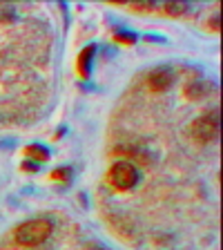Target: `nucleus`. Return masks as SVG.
Segmentation results:
<instances>
[{
	"instance_id": "f257e3e1",
	"label": "nucleus",
	"mask_w": 223,
	"mask_h": 250,
	"mask_svg": "<svg viewBox=\"0 0 223 250\" xmlns=\"http://www.w3.org/2000/svg\"><path fill=\"white\" fill-rule=\"evenodd\" d=\"M54 224L49 219L45 217H38V219H29L25 224H20L16 228V241L20 246H38L52 234Z\"/></svg>"
},
{
	"instance_id": "0eeeda50",
	"label": "nucleus",
	"mask_w": 223,
	"mask_h": 250,
	"mask_svg": "<svg viewBox=\"0 0 223 250\" xmlns=\"http://www.w3.org/2000/svg\"><path fill=\"white\" fill-rule=\"evenodd\" d=\"M27 152H29V154L31 156H36V159H41V161H45V159H47V152L45 150H41V147H34V146H29V147H27Z\"/></svg>"
},
{
	"instance_id": "6e6552de",
	"label": "nucleus",
	"mask_w": 223,
	"mask_h": 250,
	"mask_svg": "<svg viewBox=\"0 0 223 250\" xmlns=\"http://www.w3.org/2000/svg\"><path fill=\"white\" fill-rule=\"evenodd\" d=\"M210 27H212L214 31H219V16H214V18H212V22H210Z\"/></svg>"
},
{
	"instance_id": "1a4fd4ad",
	"label": "nucleus",
	"mask_w": 223,
	"mask_h": 250,
	"mask_svg": "<svg viewBox=\"0 0 223 250\" xmlns=\"http://www.w3.org/2000/svg\"><path fill=\"white\" fill-rule=\"evenodd\" d=\"M25 167H27V170H38V166H34L31 161H27V163H25Z\"/></svg>"
},
{
	"instance_id": "39448f33",
	"label": "nucleus",
	"mask_w": 223,
	"mask_h": 250,
	"mask_svg": "<svg viewBox=\"0 0 223 250\" xmlns=\"http://www.w3.org/2000/svg\"><path fill=\"white\" fill-rule=\"evenodd\" d=\"M92 52H94V47H87V49H85V52L81 54V62H78V69L83 72V76L89 72V69H87V62L92 61Z\"/></svg>"
},
{
	"instance_id": "f03ea898",
	"label": "nucleus",
	"mask_w": 223,
	"mask_h": 250,
	"mask_svg": "<svg viewBox=\"0 0 223 250\" xmlns=\"http://www.w3.org/2000/svg\"><path fill=\"white\" fill-rule=\"evenodd\" d=\"M139 181V172L132 163L127 161H119L112 166L109 170V183L116 188V190H132Z\"/></svg>"
},
{
	"instance_id": "7ed1b4c3",
	"label": "nucleus",
	"mask_w": 223,
	"mask_h": 250,
	"mask_svg": "<svg viewBox=\"0 0 223 250\" xmlns=\"http://www.w3.org/2000/svg\"><path fill=\"white\" fill-rule=\"evenodd\" d=\"M192 136L199 143H210V141L219 139V116L217 114H205L192 123Z\"/></svg>"
},
{
	"instance_id": "423d86ee",
	"label": "nucleus",
	"mask_w": 223,
	"mask_h": 250,
	"mask_svg": "<svg viewBox=\"0 0 223 250\" xmlns=\"http://www.w3.org/2000/svg\"><path fill=\"white\" fill-rule=\"evenodd\" d=\"M185 9H187L185 2H167V5H165V11H167V14H172V16L183 14Z\"/></svg>"
},
{
	"instance_id": "20e7f679",
	"label": "nucleus",
	"mask_w": 223,
	"mask_h": 250,
	"mask_svg": "<svg viewBox=\"0 0 223 250\" xmlns=\"http://www.w3.org/2000/svg\"><path fill=\"white\" fill-rule=\"evenodd\" d=\"M170 85H172L170 69H154V72L150 74V87L154 89V92H165Z\"/></svg>"
}]
</instances>
